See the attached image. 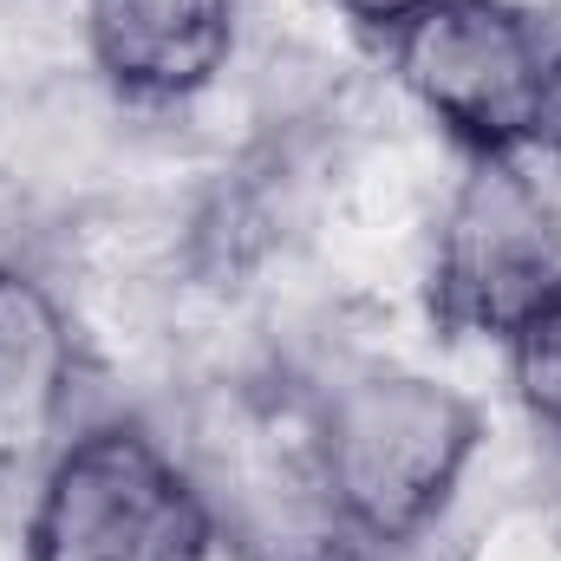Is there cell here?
<instances>
[{
	"mask_svg": "<svg viewBox=\"0 0 561 561\" xmlns=\"http://www.w3.org/2000/svg\"><path fill=\"white\" fill-rule=\"evenodd\" d=\"M477 444V405L405 366H359L313 412V470L327 510L386 542H419L444 516Z\"/></svg>",
	"mask_w": 561,
	"mask_h": 561,
	"instance_id": "6da1fadb",
	"label": "cell"
},
{
	"mask_svg": "<svg viewBox=\"0 0 561 561\" xmlns=\"http://www.w3.org/2000/svg\"><path fill=\"white\" fill-rule=\"evenodd\" d=\"M209 536L203 483L144 424H99L46 463L26 561H196Z\"/></svg>",
	"mask_w": 561,
	"mask_h": 561,
	"instance_id": "7a4b0ae2",
	"label": "cell"
},
{
	"mask_svg": "<svg viewBox=\"0 0 561 561\" xmlns=\"http://www.w3.org/2000/svg\"><path fill=\"white\" fill-rule=\"evenodd\" d=\"M561 280V216L516 157H470L431 236V320L450 340H510Z\"/></svg>",
	"mask_w": 561,
	"mask_h": 561,
	"instance_id": "3957f363",
	"label": "cell"
},
{
	"mask_svg": "<svg viewBox=\"0 0 561 561\" xmlns=\"http://www.w3.org/2000/svg\"><path fill=\"white\" fill-rule=\"evenodd\" d=\"M549 59L556 46L510 0H431L392 33L405 92L470 157H516L536 138Z\"/></svg>",
	"mask_w": 561,
	"mask_h": 561,
	"instance_id": "277c9868",
	"label": "cell"
},
{
	"mask_svg": "<svg viewBox=\"0 0 561 561\" xmlns=\"http://www.w3.org/2000/svg\"><path fill=\"white\" fill-rule=\"evenodd\" d=\"M79 346L46 280L0 255V477L46 470L66 444Z\"/></svg>",
	"mask_w": 561,
	"mask_h": 561,
	"instance_id": "5b68a950",
	"label": "cell"
},
{
	"mask_svg": "<svg viewBox=\"0 0 561 561\" xmlns=\"http://www.w3.org/2000/svg\"><path fill=\"white\" fill-rule=\"evenodd\" d=\"M236 7L242 0H85L92 66L138 105H176L229 66Z\"/></svg>",
	"mask_w": 561,
	"mask_h": 561,
	"instance_id": "8992f818",
	"label": "cell"
},
{
	"mask_svg": "<svg viewBox=\"0 0 561 561\" xmlns=\"http://www.w3.org/2000/svg\"><path fill=\"white\" fill-rule=\"evenodd\" d=\"M503 353H510V386H516L529 424L561 444V280L510 327Z\"/></svg>",
	"mask_w": 561,
	"mask_h": 561,
	"instance_id": "52a82bcc",
	"label": "cell"
},
{
	"mask_svg": "<svg viewBox=\"0 0 561 561\" xmlns=\"http://www.w3.org/2000/svg\"><path fill=\"white\" fill-rule=\"evenodd\" d=\"M268 561H412V542H386V536H366L353 523H340L333 510L313 516L294 542H280Z\"/></svg>",
	"mask_w": 561,
	"mask_h": 561,
	"instance_id": "ba28073f",
	"label": "cell"
},
{
	"mask_svg": "<svg viewBox=\"0 0 561 561\" xmlns=\"http://www.w3.org/2000/svg\"><path fill=\"white\" fill-rule=\"evenodd\" d=\"M333 7H340L353 26H366V33H386V39H392V33H399L412 13H424L431 0H333Z\"/></svg>",
	"mask_w": 561,
	"mask_h": 561,
	"instance_id": "9c48e42d",
	"label": "cell"
},
{
	"mask_svg": "<svg viewBox=\"0 0 561 561\" xmlns=\"http://www.w3.org/2000/svg\"><path fill=\"white\" fill-rule=\"evenodd\" d=\"M529 144H542L561 163V46H556V59H549V72H542V105H536V138Z\"/></svg>",
	"mask_w": 561,
	"mask_h": 561,
	"instance_id": "30bf717a",
	"label": "cell"
}]
</instances>
